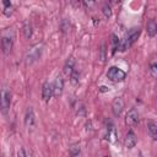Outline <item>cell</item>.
Wrapping results in <instances>:
<instances>
[{
	"label": "cell",
	"mask_w": 157,
	"mask_h": 157,
	"mask_svg": "<svg viewBox=\"0 0 157 157\" xmlns=\"http://www.w3.org/2000/svg\"><path fill=\"white\" fill-rule=\"evenodd\" d=\"M25 124L28 129H32L34 126V113L31 108L27 109L26 112V117H25Z\"/></svg>",
	"instance_id": "30bf717a"
},
{
	"label": "cell",
	"mask_w": 157,
	"mask_h": 157,
	"mask_svg": "<svg viewBox=\"0 0 157 157\" xmlns=\"http://www.w3.org/2000/svg\"><path fill=\"white\" fill-rule=\"evenodd\" d=\"M64 72H65L66 75H69V76L74 72V59H72V58H70V59L66 61V64H65V66H64Z\"/></svg>",
	"instance_id": "5bb4252c"
},
{
	"label": "cell",
	"mask_w": 157,
	"mask_h": 157,
	"mask_svg": "<svg viewBox=\"0 0 157 157\" xmlns=\"http://www.w3.org/2000/svg\"><path fill=\"white\" fill-rule=\"evenodd\" d=\"M150 72H151V76H152V77H156V76H157V65H156V61H152V63H151Z\"/></svg>",
	"instance_id": "e0dca14e"
},
{
	"label": "cell",
	"mask_w": 157,
	"mask_h": 157,
	"mask_svg": "<svg viewBox=\"0 0 157 157\" xmlns=\"http://www.w3.org/2000/svg\"><path fill=\"white\" fill-rule=\"evenodd\" d=\"M137 123H139V113L135 108H131L125 115V124L128 126H134Z\"/></svg>",
	"instance_id": "277c9868"
},
{
	"label": "cell",
	"mask_w": 157,
	"mask_h": 157,
	"mask_svg": "<svg viewBox=\"0 0 157 157\" xmlns=\"http://www.w3.org/2000/svg\"><path fill=\"white\" fill-rule=\"evenodd\" d=\"M139 157H144V156H142V155H141V153H140V155H139Z\"/></svg>",
	"instance_id": "7402d4cb"
},
{
	"label": "cell",
	"mask_w": 157,
	"mask_h": 157,
	"mask_svg": "<svg viewBox=\"0 0 157 157\" xmlns=\"http://www.w3.org/2000/svg\"><path fill=\"white\" fill-rule=\"evenodd\" d=\"M18 157H26V152H25L23 148H20V151H18Z\"/></svg>",
	"instance_id": "ffe728a7"
},
{
	"label": "cell",
	"mask_w": 157,
	"mask_h": 157,
	"mask_svg": "<svg viewBox=\"0 0 157 157\" xmlns=\"http://www.w3.org/2000/svg\"><path fill=\"white\" fill-rule=\"evenodd\" d=\"M123 108H124V102H123V99H121L120 97H117V98L113 101V103H112L113 114H114L115 117H119V115L121 114Z\"/></svg>",
	"instance_id": "ba28073f"
},
{
	"label": "cell",
	"mask_w": 157,
	"mask_h": 157,
	"mask_svg": "<svg viewBox=\"0 0 157 157\" xmlns=\"http://www.w3.org/2000/svg\"><path fill=\"white\" fill-rule=\"evenodd\" d=\"M53 96V85L49 82H44L42 86V98L43 101H49Z\"/></svg>",
	"instance_id": "52a82bcc"
},
{
	"label": "cell",
	"mask_w": 157,
	"mask_h": 157,
	"mask_svg": "<svg viewBox=\"0 0 157 157\" xmlns=\"http://www.w3.org/2000/svg\"><path fill=\"white\" fill-rule=\"evenodd\" d=\"M147 130H148L151 137L153 140H156L157 139V124L153 120H148L147 121Z\"/></svg>",
	"instance_id": "8fae6325"
},
{
	"label": "cell",
	"mask_w": 157,
	"mask_h": 157,
	"mask_svg": "<svg viewBox=\"0 0 157 157\" xmlns=\"http://www.w3.org/2000/svg\"><path fill=\"white\" fill-rule=\"evenodd\" d=\"M107 77L110 81H113V82H120V81H123L126 77V74L121 69L115 67V66H112V67H109V70L107 72Z\"/></svg>",
	"instance_id": "3957f363"
},
{
	"label": "cell",
	"mask_w": 157,
	"mask_h": 157,
	"mask_svg": "<svg viewBox=\"0 0 157 157\" xmlns=\"http://www.w3.org/2000/svg\"><path fill=\"white\" fill-rule=\"evenodd\" d=\"M26 157H32L31 155H28V153H26Z\"/></svg>",
	"instance_id": "44dd1931"
},
{
	"label": "cell",
	"mask_w": 157,
	"mask_h": 157,
	"mask_svg": "<svg viewBox=\"0 0 157 157\" xmlns=\"http://www.w3.org/2000/svg\"><path fill=\"white\" fill-rule=\"evenodd\" d=\"M137 142V139H136V135L134 134V131H128L126 134V137H125V146L128 148H132Z\"/></svg>",
	"instance_id": "9c48e42d"
},
{
	"label": "cell",
	"mask_w": 157,
	"mask_h": 157,
	"mask_svg": "<svg viewBox=\"0 0 157 157\" xmlns=\"http://www.w3.org/2000/svg\"><path fill=\"white\" fill-rule=\"evenodd\" d=\"M10 104H11V92L4 87L0 90V112L6 114L10 109Z\"/></svg>",
	"instance_id": "7a4b0ae2"
},
{
	"label": "cell",
	"mask_w": 157,
	"mask_h": 157,
	"mask_svg": "<svg viewBox=\"0 0 157 157\" xmlns=\"http://www.w3.org/2000/svg\"><path fill=\"white\" fill-rule=\"evenodd\" d=\"M115 137H117V132H115V129L113 125L108 126L107 128V135H105V139L110 142H114L115 141Z\"/></svg>",
	"instance_id": "4fadbf2b"
},
{
	"label": "cell",
	"mask_w": 157,
	"mask_h": 157,
	"mask_svg": "<svg viewBox=\"0 0 157 157\" xmlns=\"http://www.w3.org/2000/svg\"><path fill=\"white\" fill-rule=\"evenodd\" d=\"M120 47V42L115 34H112V54H114Z\"/></svg>",
	"instance_id": "9a60e30c"
},
{
	"label": "cell",
	"mask_w": 157,
	"mask_h": 157,
	"mask_svg": "<svg viewBox=\"0 0 157 157\" xmlns=\"http://www.w3.org/2000/svg\"><path fill=\"white\" fill-rule=\"evenodd\" d=\"M53 85V96H60L64 88V78L61 76H58Z\"/></svg>",
	"instance_id": "8992f818"
},
{
	"label": "cell",
	"mask_w": 157,
	"mask_h": 157,
	"mask_svg": "<svg viewBox=\"0 0 157 157\" xmlns=\"http://www.w3.org/2000/svg\"><path fill=\"white\" fill-rule=\"evenodd\" d=\"M140 33H141V29L137 27V28H130L129 31H128V33H126V36H125V38H124V40L120 43V47H119V49L121 50V52H124V50H126V49H129L136 40H137V38H139V36H140Z\"/></svg>",
	"instance_id": "6da1fadb"
},
{
	"label": "cell",
	"mask_w": 157,
	"mask_h": 157,
	"mask_svg": "<svg viewBox=\"0 0 157 157\" xmlns=\"http://www.w3.org/2000/svg\"><path fill=\"white\" fill-rule=\"evenodd\" d=\"M156 32H157L156 21H155V20H150V21L147 22V33H148L151 37H155V36H156Z\"/></svg>",
	"instance_id": "7c38bea8"
},
{
	"label": "cell",
	"mask_w": 157,
	"mask_h": 157,
	"mask_svg": "<svg viewBox=\"0 0 157 157\" xmlns=\"http://www.w3.org/2000/svg\"><path fill=\"white\" fill-rule=\"evenodd\" d=\"M23 31H25V37H26V38H29V37H31V34H32V29H31V26H29L28 23H27V25H25Z\"/></svg>",
	"instance_id": "ac0fdd59"
},
{
	"label": "cell",
	"mask_w": 157,
	"mask_h": 157,
	"mask_svg": "<svg viewBox=\"0 0 157 157\" xmlns=\"http://www.w3.org/2000/svg\"><path fill=\"white\" fill-rule=\"evenodd\" d=\"M103 13H104V16H105V17H109V16L112 15L110 7H109L108 5H104V6H103Z\"/></svg>",
	"instance_id": "d6986e66"
},
{
	"label": "cell",
	"mask_w": 157,
	"mask_h": 157,
	"mask_svg": "<svg viewBox=\"0 0 157 157\" xmlns=\"http://www.w3.org/2000/svg\"><path fill=\"white\" fill-rule=\"evenodd\" d=\"M12 44H13V39L12 37L7 36V34H4L2 38H1V48H2V52L5 54H9L12 49Z\"/></svg>",
	"instance_id": "5b68a950"
},
{
	"label": "cell",
	"mask_w": 157,
	"mask_h": 157,
	"mask_svg": "<svg viewBox=\"0 0 157 157\" xmlns=\"http://www.w3.org/2000/svg\"><path fill=\"white\" fill-rule=\"evenodd\" d=\"M4 5H5V9H4V13L5 15H11L12 13V5H11V2H9V1H4L2 2Z\"/></svg>",
	"instance_id": "2e32d148"
}]
</instances>
